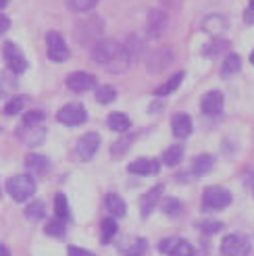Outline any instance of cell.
<instances>
[{
    "label": "cell",
    "instance_id": "obj_38",
    "mask_svg": "<svg viewBox=\"0 0 254 256\" xmlns=\"http://www.w3.org/2000/svg\"><path fill=\"white\" fill-rule=\"evenodd\" d=\"M42 121H44L42 110H30V112H25V117H23V123H28V125H38Z\"/></svg>",
    "mask_w": 254,
    "mask_h": 256
},
{
    "label": "cell",
    "instance_id": "obj_29",
    "mask_svg": "<svg viewBox=\"0 0 254 256\" xmlns=\"http://www.w3.org/2000/svg\"><path fill=\"white\" fill-rule=\"evenodd\" d=\"M54 214H56V219H60V221H67L69 214H71L69 212V202L62 194L54 196Z\"/></svg>",
    "mask_w": 254,
    "mask_h": 256
},
{
    "label": "cell",
    "instance_id": "obj_28",
    "mask_svg": "<svg viewBox=\"0 0 254 256\" xmlns=\"http://www.w3.org/2000/svg\"><path fill=\"white\" fill-rule=\"evenodd\" d=\"M65 4L71 12H88L98 4V0H65Z\"/></svg>",
    "mask_w": 254,
    "mask_h": 256
},
{
    "label": "cell",
    "instance_id": "obj_21",
    "mask_svg": "<svg viewBox=\"0 0 254 256\" xmlns=\"http://www.w3.org/2000/svg\"><path fill=\"white\" fill-rule=\"evenodd\" d=\"M184 78H186V73H175L171 80H167L162 86H158L156 90H154V96H158V98H162V96H169V94H173L177 88L182 86V82H184Z\"/></svg>",
    "mask_w": 254,
    "mask_h": 256
},
{
    "label": "cell",
    "instance_id": "obj_1",
    "mask_svg": "<svg viewBox=\"0 0 254 256\" xmlns=\"http://www.w3.org/2000/svg\"><path fill=\"white\" fill-rule=\"evenodd\" d=\"M92 58L96 65L104 67L110 73H121L132 65L123 44H117L115 40H98L92 46Z\"/></svg>",
    "mask_w": 254,
    "mask_h": 256
},
{
    "label": "cell",
    "instance_id": "obj_9",
    "mask_svg": "<svg viewBox=\"0 0 254 256\" xmlns=\"http://www.w3.org/2000/svg\"><path fill=\"white\" fill-rule=\"evenodd\" d=\"M65 84H67V88L71 90V92H75V94H84V92H88V90L96 88V78H94L92 73L75 71V73H71L69 78L65 80Z\"/></svg>",
    "mask_w": 254,
    "mask_h": 256
},
{
    "label": "cell",
    "instance_id": "obj_4",
    "mask_svg": "<svg viewBox=\"0 0 254 256\" xmlns=\"http://www.w3.org/2000/svg\"><path fill=\"white\" fill-rule=\"evenodd\" d=\"M2 56L6 60L8 71H12L15 75L17 73H23L25 69H28V58H25L23 50L15 42H4L2 44Z\"/></svg>",
    "mask_w": 254,
    "mask_h": 256
},
{
    "label": "cell",
    "instance_id": "obj_44",
    "mask_svg": "<svg viewBox=\"0 0 254 256\" xmlns=\"http://www.w3.org/2000/svg\"><path fill=\"white\" fill-rule=\"evenodd\" d=\"M8 2H10V0H0V8H4Z\"/></svg>",
    "mask_w": 254,
    "mask_h": 256
},
{
    "label": "cell",
    "instance_id": "obj_35",
    "mask_svg": "<svg viewBox=\"0 0 254 256\" xmlns=\"http://www.w3.org/2000/svg\"><path fill=\"white\" fill-rule=\"evenodd\" d=\"M182 244V238H167V240H162L160 244H158V250L162 252V254H173L175 250H177V246Z\"/></svg>",
    "mask_w": 254,
    "mask_h": 256
},
{
    "label": "cell",
    "instance_id": "obj_40",
    "mask_svg": "<svg viewBox=\"0 0 254 256\" xmlns=\"http://www.w3.org/2000/svg\"><path fill=\"white\" fill-rule=\"evenodd\" d=\"M212 48H204V54L206 56H214V54H219L221 52V48L225 46V42H214V44H210Z\"/></svg>",
    "mask_w": 254,
    "mask_h": 256
},
{
    "label": "cell",
    "instance_id": "obj_16",
    "mask_svg": "<svg viewBox=\"0 0 254 256\" xmlns=\"http://www.w3.org/2000/svg\"><path fill=\"white\" fill-rule=\"evenodd\" d=\"M227 28H230V21H227L223 15H208L204 21H202V30L210 36H219Z\"/></svg>",
    "mask_w": 254,
    "mask_h": 256
},
{
    "label": "cell",
    "instance_id": "obj_6",
    "mask_svg": "<svg viewBox=\"0 0 254 256\" xmlns=\"http://www.w3.org/2000/svg\"><path fill=\"white\" fill-rule=\"evenodd\" d=\"M46 52L52 62H62L69 58V46L62 40V36L56 32L46 34Z\"/></svg>",
    "mask_w": 254,
    "mask_h": 256
},
{
    "label": "cell",
    "instance_id": "obj_12",
    "mask_svg": "<svg viewBox=\"0 0 254 256\" xmlns=\"http://www.w3.org/2000/svg\"><path fill=\"white\" fill-rule=\"evenodd\" d=\"M200 108H202L204 114H208V117H217V114H221V110H223V94L217 92V90L204 94L202 96V102H200Z\"/></svg>",
    "mask_w": 254,
    "mask_h": 256
},
{
    "label": "cell",
    "instance_id": "obj_23",
    "mask_svg": "<svg viewBox=\"0 0 254 256\" xmlns=\"http://www.w3.org/2000/svg\"><path fill=\"white\" fill-rule=\"evenodd\" d=\"M104 204H106V210H108L112 216H123V214L127 212V206H125L123 198L117 196V194H106Z\"/></svg>",
    "mask_w": 254,
    "mask_h": 256
},
{
    "label": "cell",
    "instance_id": "obj_17",
    "mask_svg": "<svg viewBox=\"0 0 254 256\" xmlns=\"http://www.w3.org/2000/svg\"><path fill=\"white\" fill-rule=\"evenodd\" d=\"M169 65H171V52L167 48L156 50V52H152L148 58V71H152V73H158Z\"/></svg>",
    "mask_w": 254,
    "mask_h": 256
},
{
    "label": "cell",
    "instance_id": "obj_20",
    "mask_svg": "<svg viewBox=\"0 0 254 256\" xmlns=\"http://www.w3.org/2000/svg\"><path fill=\"white\" fill-rule=\"evenodd\" d=\"M108 127L112 132H117V134H125V132H130V127H132V121L127 114L123 112H110L108 114V119H106Z\"/></svg>",
    "mask_w": 254,
    "mask_h": 256
},
{
    "label": "cell",
    "instance_id": "obj_30",
    "mask_svg": "<svg viewBox=\"0 0 254 256\" xmlns=\"http://www.w3.org/2000/svg\"><path fill=\"white\" fill-rule=\"evenodd\" d=\"M115 98H117V90L112 86H100L96 90V100L100 102V104H110Z\"/></svg>",
    "mask_w": 254,
    "mask_h": 256
},
{
    "label": "cell",
    "instance_id": "obj_22",
    "mask_svg": "<svg viewBox=\"0 0 254 256\" xmlns=\"http://www.w3.org/2000/svg\"><path fill=\"white\" fill-rule=\"evenodd\" d=\"M240 69H242V56L232 52V54H227L225 60H223V65H221V75L223 78H230V75L238 73Z\"/></svg>",
    "mask_w": 254,
    "mask_h": 256
},
{
    "label": "cell",
    "instance_id": "obj_45",
    "mask_svg": "<svg viewBox=\"0 0 254 256\" xmlns=\"http://www.w3.org/2000/svg\"><path fill=\"white\" fill-rule=\"evenodd\" d=\"M250 62H252V65H254V50H252V54H250Z\"/></svg>",
    "mask_w": 254,
    "mask_h": 256
},
{
    "label": "cell",
    "instance_id": "obj_8",
    "mask_svg": "<svg viewBox=\"0 0 254 256\" xmlns=\"http://www.w3.org/2000/svg\"><path fill=\"white\" fill-rule=\"evenodd\" d=\"M100 148V136L90 132V134H84L80 140H78V146H75V154L82 160H92L94 154Z\"/></svg>",
    "mask_w": 254,
    "mask_h": 256
},
{
    "label": "cell",
    "instance_id": "obj_42",
    "mask_svg": "<svg viewBox=\"0 0 254 256\" xmlns=\"http://www.w3.org/2000/svg\"><path fill=\"white\" fill-rule=\"evenodd\" d=\"M10 28V21H8V17L4 15V12H0V36H2L6 30Z\"/></svg>",
    "mask_w": 254,
    "mask_h": 256
},
{
    "label": "cell",
    "instance_id": "obj_10",
    "mask_svg": "<svg viewBox=\"0 0 254 256\" xmlns=\"http://www.w3.org/2000/svg\"><path fill=\"white\" fill-rule=\"evenodd\" d=\"M17 136L23 140L28 146H40L44 142V138H46V127L42 123H38V125H28V123H23L19 130H17Z\"/></svg>",
    "mask_w": 254,
    "mask_h": 256
},
{
    "label": "cell",
    "instance_id": "obj_34",
    "mask_svg": "<svg viewBox=\"0 0 254 256\" xmlns=\"http://www.w3.org/2000/svg\"><path fill=\"white\" fill-rule=\"evenodd\" d=\"M23 104H25V98H23V96H12V98L6 102V106H4V114H8V117H12V114L21 112Z\"/></svg>",
    "mask_w": 254,
    "mask_h": 256
},
{
    "label": "cell",
    "instance_id": "obj_13",
    "mask_svg": "<svg viewBox=\"0 0 254 256\" xmlns=\"http://www.w3.org/2000/svg\"><path fill=\"white\" fill-rule=\"evenodd\" d=\"M162 192H164V186H154L152 190H148L146 194L142 196V200H140V210H142V216H148L152 210H154V206L158 204V200L162 198Z\"/></svg>",
    "mask_w": 254,
    "mask_h": 256
},
{
    "label": "cell",
    "instance_id": "obj_36",
    "mask_svg": "<svg viewBox=\"0 0 254 256\" xmlns=\"http://www.w3.org/2000/svg\"><path fill=\"white\" fill-rule=\"evenodd\" d=\"M198 227H200V232H202V234L212 236V234L221 232V229H223V223H221V221H202V223H198Z\"/></svg>",
    "mask_w": 254,
    "mask_h": 256
},
{
    "label": "cell",
    "instance_id": "obj_31",
    "mask_svg": "<svg viewBox=\"0 0 254 256\" xmlns=\"http://www.w3.org/2000/svg\"><path fill=\"white\" fill-rule=\"evenodd\" d=\"M184 210V204L177 198H164L162 200V212L167 216H180Z\"/></svg>",
    "mask_w": 254,
    "mask_h": 256
},
{
    "label": "cell",
    "instance_id": "obj_2",
    "mask_svg": "<svg viewBox=\"0 0 254 256\" xmlns=\"http://www.w3.org/2000/svg\"><path fill=\"white\" fill-rule=\"evenodd\" d=\"M6 192L15 202H25L36 194V179L32 175H15L6 182Z\"/></svg>",
    "mask_w": 254,
    "mask_h": 256
},
{
    "label": "cell",
    "instance_id": "obj_27",
    "mask_svg": "<svg viewBox=\"0 0 254 256\" xmlns=\"http://www.w3.org/2000/svg\"><path fill=\"white\" fill-rule=\"evenodd\" d=\"M115 236H117V221L104 219L102 225H100V242H102V244H108Z\"/></svg>",
    "mask_w": 254,
    "mask_h": 256
},
{
    "label": "cell",
    "instance_id": "obj_14",
    "mask_svg": "<svg viewBox=\"0 0 254 256\" xmlns=\"http://www.w3.org/2000/svg\"><path fill=\"white\" fill-rule=\"evenodd\" d=\"M127 171L134 175H156L160 171V162L156 158H138L127 167Z\"/></svg>",
    "mask_w": 254,
    "mask_h": 256
},
{
    "label": "cell",
    "instance_id": "obj_26",
    "mask_svg": "<svg viewBox=\"0 0 254 256\" xmlns=\"http://www.w3.org/2000/svg\"><path fill=\"white\" fill-rule=\"evenodd\" d=\"M184 158V148L182 146H171L164 150V154H162V162L167 164V167H175V164H180Z\"/></svg>",
    "mask_w": 254,
    "mask_h": 256
},
{
    "label": "cell",
    "instance_id": "obj_32",
    "mask_svg": "<svg viewBox=\"0 0 254 256\" xmlns=\"http://www.w3.org/2000/svg\"><path fill=\"white\" fill-rule=\"evenodd\" d=\"M46 234L48 236H52V238H62L65 236V221H60V219H50L46 223Z\"/></svg>",
    "mask_w": 254,
    "mask_h": 256
},
{
    "label": "cell",
    "instance_id": "obj_19",
    "mask_svg": "<svg viewBox=\"0 0 254 256\" xmlns=\"http://www.w3.org/2000/svg\"><path fill=\"white\" fill-rule=\"evenodd\" d=\"M15 90H17V75L12 71H2L0 73V98L12 96Z\"/></svg>",
    "mask_w": 254,
    "mask_h": 256
},
{
    "label": "cell",
    "instance_id": "obj_24",
    "mask_svg": "<svg viewBox=\"0 0 254 256\" xmlns=\"http://www.w3.org/2000/svg\"><path fill=\"white\" fill-rule=\"evenodd\" d=\"M212 164H214V158L210 154H200L194 158V164H192V171L196 175H206L210 169H212Z\"/></svg>",
    "mask_w": 254,
    "mask_h": 256
},
{
    "label": "cell",
    "instance_id": "obj_25",
    "mask_svg": "<svg viewBox=\"0 0 254 256\" xmlns=\"http://www.w3.org/2000/svg\"><path fill=\"white\" fill-rule=\"evenodd\" d=\"M44 214H46V206L42 200H34L25 206V216H28L30 221H40V219H44Z\"/></svg>",
    "mask_w": 254,
    "mask_h": 256
},
{
    "label": "cell",
    "instance_id": "obj_7",
    "mask_svg": "<svg viewBox=\"0 0 254 256\" xmlns=\"http://www.w3.org/2000/svg\"><path fill=\"white\" fill-rule=\"evenodd\" d=\"M56 119H58V123H62V125L75 127V125H82V123L88 121V112H86L84 104H80V102H71V104L62 106V108L56 112Z\"/></svg>",
    "mask_w": 254,
    "mask_h": 256
},
{
    "label": "cell",
    "instance_id": "obj_43",
    "mask_svg": "<svg viewBox=\"0 0 254 256\" xmlns=\"http://www.w3.org/2000/svg\"><path fill=\"white\" fill-rule=\"evenodd\" d=\"M0 256H10V252H8V248L4 244H0Z\"/></svg>",
    "mask_w": 254,
    "mask_h": 256
},
{
    "label": "cell",
    "instance_id": "obj_33",
    "mask_svg": "<svg viewBox=\"0 0 254 256\" xmlns=\"http://www.w3.org/2000/svg\"><path fill=\"white\" fill-rule=\"evenodd\" d=\"M148 250V242L144 238H138L132 246L125 248V256H144Z\"/></svg>",
    "mask_w": 254,
    "mask_h": 256
},
{
    "label": "cell",
    "instance_id": "obj_41",
    "mask_svg": "<svg viewBox=\"0 0 254 256\" xmlns=\"http://www.w3.org/2000/svg\"><path fill=\"white\" fill-rule=\"evenodd\" d=\"M69 256H94L90 250H84L78 246H69Z\"/></svg>",
    "mask_w": 254,
    "mask_h": 256
},
{
    "label": "cell",
    "instance_id": "obj_3",
    "mask_svg": "<svg viewBox=\"0 0 254 256\" xmlns=\"http://www.w3.org/2000/svg\"><path fill=\"white\" fill-rule=\"evenodd\" d=\"M232 204V192L221 186H210L202 194V206L204 210H221Z\"/></svg>",
    "mask_w": 254,
    "mask_h": 256
},
{
    "label": "cell",
    "instance_id": "obj_11",
    "mask_svg": "<svg viewBox=\"0 0 254 256\" xmlns=\"http://www.w3.org/2000/svg\"><path fill=\"white\" fill-rule=\"evenodd\" d=\"M167 12L160 8H152L148 12V21H146V30H148V38L156 40V38L162 36V32L167 30Z\"/></svg>",
    "mask_w": 254,
    "mask_h": 256
},
{
    "label": "cell",
    "instance_id": "obj_39",
    "mask_svg": "<svg viewBox=\"0 0 254 256\" xmlns=\"http://www.w3.org/2000/svg\"><path fill=\"white\" fill-rule=\"evenodd\" d=\"M171 256H194V248H192V244H190V242L182 240V244L177 246V250H175Z\"/></svg>",
    "mask_w": 254,
    "mask_h": 256
},
{
    "label": "cell",
    "instance_id": "obj_5",
    "mask_svg": "<svg viewBox=\"0 0 254 256\" xmlns=\"http://www.w3.org/2000/svg\"><path fill=\"white\" fill-rule=\"evenodd\" d=\"M221 252L223 256H246L250 252V240L242 234L225 236L221 242Z\"/></svg>",
    "mask_w": 254,
    "mask_h": 256
},
{
    "label": "cell",
    "instance_id": "obj_37",
    "mask_svg": "<svg viewBox=\"0 0 254 256\" xmlns=\"http://www.w3.org/2000/svg\"><path fill=\"white\" fill-rule=\"evenodd\" d=\"M132 140H134L132 136H125L123 140H119L117 144H112V150H110V152H112V156H121V154H125V150L130 148Z\"/></svg>",
    "mask_w": 254,
    "mask_h": 256
},
{
    "label": "cell",
    "instance_id": "obj_46",
    "mask_svg": "<svg viewBox=\"0 0 254 256\" xmlns=\"http://www.w3.org/2000/svg\"><path fill=\"white\" fill-rule=\"evenodd\" d=\"M250 8H252V10H254V0H250Z\"/></svg>",
    "mask_w": 254,
    "mask_h": 256
},
{
    "label": "cell",
    "instance_id": "obj_18",
    "mask_svg": "<svg viewBox=\"0 0 254 256\" xmlns=\"http://www.w3.org/2000/svg\"><path fill=\"white\" fill-rule=\"evenodd\" d=\"M25 167H28L34 175H42V173L48 171L50 160L46 156H42V154H36V152H32V154L25 156Z\"/></svg>",
    "mask_w": 254,
    "mask_h": 256
},
{
    "label": "cell",
    "instance_id": "obj_15",
    "mask_svg": "<svg viewBox=\"0 0 254 256\" xmlns=\"http://www.w3.org/2000/svg\"><path fill=\"white\" fill-rule=\"evenodd\" d=\"M192 119H190V114L186 112H177L173 114L171 119V130H173V136L177 138H188L190 134H192Z\"/></svg>",
    "mask_w": 254,
    "mask_h": 256
},
{
    "label": "cell",
    "instance_id": "obj_47",
    "mask_svg": "<svg viewBox=\"0 0 254 256\" xmlns=\"http://www.w3.org/2000/svg\"><path fill=\"white\" fill-rule=\"evenodd\" d=\"M0 198H2V188H0Z\"/></svg>",
    "mask_w": 254,
    "mask_h": 256
}]
</instances>
